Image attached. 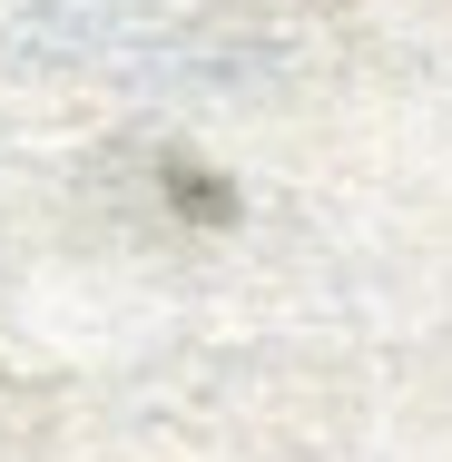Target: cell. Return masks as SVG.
<instances>
[{"instance_id": "obj_1", "label": "cell", "mask_w": 452, "mask_h": 462, "mask_svg": "<svg viewBox=\"0 0 452 462\" xmlns=\"http://www.w3.org/2000/svg\"><path fill=\"white\" fill-rule=\"evenodd\" d=\"M168 207H178L187 226H236V187L217 178V168H197V158H168Z\"/></svg>"}]
</instances>
